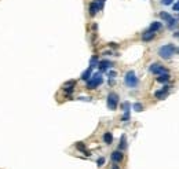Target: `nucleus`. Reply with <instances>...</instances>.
I'll use <instances>...</instances> for the list:
<instances>
[{
	"label": "nucleus",
	"instance_id": "obj_1",
	"mask_svg": "<svg viewBox=\"0 0 179 169\" xmlns=\"http://www.w3.org/2000/svg\"><path fill=\"white\" fill-rule=\"evenodd\" d=\"M124 82L127 87L130 88H135L138 85V82H139V80H138L136 74H135V72H132V70H130V72L125 73L124 76Z\"/></svg>",
	"mask_w": 179,
	"mask_h": 169
},
{
	"label": "nucleus",
	"instance_id": "obj_2",
	"mask_svg": "<svg viewBox=\"0 0 179 169\" xmlns=\"http://www.w3.org/2000/svg\"><path fill=\"white\" fill-rule=\"evenodd\" d=\"M174 52H175V47L172 46V44H165V46L158 48V55L164 59L171 58V56L174 55Z\"/></svg>",
	"mask_w": 179,
	"mask_h": 169
},
{
	"label": "nucleus",
	"instance_id": "obj_3",
	"mask_svg": "<svg viewBox=\"0 0 179 169\" xmlns=\"http://www.w3.org/2000/svg\"><path fill=\"white\" fill-rule=\"evenodd\" d=\"M102 82H104L102 76L99 74V73H95L94 76L90 77V80H87V88H88V90H94V88L99 87Z\"/></svg>",
	"mask_w": 179,
	"mask_h": 169
},
{
	"label": "nucleus",
	"instance_id": "obj_4",
	"mask_svg": "<svg viewBox=\"0 0 179 169\" xmlns=\"http://www.w3.org/2000/svg\"><path fill=\"white\" fill-rule=\"evenodd\" d=\"M108 107L110 110H116L117 109V105H119V95L114 94V92H110L108 95Z\"/></svg>",
	"mask_w": 179,
	"mask_h": 169
},
{
	"label": "nucleus",
	"instance_id": "obj_5",
	"mask_svg": "<svg viewBox=\"0 0 179 169\" xmlns=\"http://www.w3.org/2000/svg\"><path fill=\"white\" fill-rule=\"evenodd\" d=\"M149 70H150L153 74H158V76L163 74V73H167V69L160 63H153L150 67H149Z\"/></svg>",
	"mask_w": 179,
	"mask_h": 169
},
{
	"label": "nucleus",
	"instance_id": "obj_6",
	"mask_svg": "<svg viewBox=\"0 0 179 169\" xmlns=\"http://www.w3.org/2000/svg\"><path fill=\"white\" fill-rule=\"evenodd\" d=\"M168 90H169V87H164L163 90H160V91H156L154 92V96H156V99H164V98L168 95Z\"/></svg>",
	"mask_w": 179,
	"mask_h": 169
},
{
	"label": "nucleus",
	"instance_id": "obj_7",
	"mask_svg": "<svg viewBox=\"0 0 179 169\" xmlns=\"http://www.w3.org/2000/svg\"><path fill=\"white\" fill-rule=\"evenodd\" d=\"M154 36H156V32H152L150 29L149 30H146L145 33L142 34V40L143 41H150V40H153Z\"/></svg>",
	"mask_w": 179,
	"mask_h": 169
},
{
	"label": "nucleus",
	"instance_id": "obj_8",
	"mask_svg": "<svg viewBox=\"0 0 179 169\" xmlns=\"http://www.w3.org/2000/svg\"><path fill=\"white\" fill-rule=\"evenodd\" d=\"M121 159H123V153H121V151H113V153H112V161L117 164V162H120Z\"/></svg>",
	"mask_w": 179,
	"mask_h": 169
},
{
	"label": "nucleus",
	"instance_id": "obj_9",
	"mask_svg": "<svg viewBox=\"0 0 179 169\" xmlns=\"http://www.w3.org/2000/svg\"><path fill=\"white\" fill-rule=\"evenodd\" d=\"M98 66H99V69H101V70H108L110 66H112V62L102 61V62H99V63H98Z\"/></svg>",
	"mask_w": 179,
	"mask_h": 169
},
{
	"label": "nucleus",
	"instance_id": "obj_10",
	"mask_svg": "<svg viewBox=\"0 0 179 169\" xmlns=\"http://www.w3.org/2000/svg\"><path fill=\"white\" fill-rule=\"evenodd\" d=\"M163 28V25H161V22H158V21H154V22H152V25H150V30L152 32H157V30H160V29Z\"/></svg>",
	"mask_w": 179,
	"mask_h": 169
},
{
	"label": "nucleus",
	"instance_id": "obj_11",
	"mask_svg": "<svg viewBox=\"0 0 179 169\" xmlns=\"http://www.w3.org/2000/svg\"><path fill=\"white\" fill-rule=\"evenodd\" d=\"M104 142L106 144H112V142H113V135L110 132H106L104 135Z\"/></svg>",
	"mask_w": 179,
	"mask_h": 169
},
{
	"label": "nucleus",
	"instance_id": "obj_12",
	"mask_svg": "<svg viewBox=\"0 0 179 169\" xmlns=\"http://www.w3.org/2000/svg\"><path fill=\"white\" fill-rule=\"evenodd\" d=\"M98 11H99L98 6H96L95 3L92 2V3H91V4H90V15H92V17H94V15H95L96 13H98Z\"/></svg>",
	"mask_w": 179,
	"mask_h": 169
},
{
	"label": "nucleus",
	"instance_id": "obj_13",
	"mask_svg": "<svg viewBox=\"0 0 179 169\" xmlns=\"http://www.w3.org/2000/svg\"><path fill=\"white\" fill-rule=\"evenodd\" d=\"M169 80V74L168 73H163V74H160L157 77V81L158 82H167Z\"/></svg>",
	"mask_w": 179,
	"mask_h": 169
},
{
	"label": "nucleus",
	"instance_id": "obj_14",
	"mask_svg": "<svg viewBox=\"0 0 179 169\" xmlns=\"http://www.w3.org/2000/svg\"><path fill=\"white\" fill-rule=\"evenodd\" d=\"M76 147H77V149L80 150V151H83V153L86 154V155H90V151L86 149V146H84L83 143H77V144H76Z\"/></svg>",
	"mask_w": 179,
	"mask_h": 169
},
{
	"label": "nucleus",
	"instance_id": "obj_15",
	"mask_svg": "<svg viewBox=\"0 0 179 169\" xmlns=\"http://www.w3.org/2000/svg\"><path fill=\"white\" fill-rule=\"evenodd\" d=\"M91 69H92V67H88V69L86 70V72L83 73V74H81V80H90V77H91Z\"/></svg>",
	"mask_w": 179,
	"mask_h": 169
},
{
	"label": "nucleus",
	"instance_id": "obj_16",
	"mask_svg": "<svg viewBox=\"0 0 179 169\" xmlns=\"http://www.w3.org/2000/svg\"><path fill=\"white\" fill-rule=\"evenodd\" d=\"M160 17H161V18H163L164 21H167V22H169V21L172 19V17L169 15L168 13H161V14H160Z\"/></svg>",
	"mask_w": 179,
	"mask_h": 169
},
{
	"label": "nucleus",
	"instance_id": "obj_17",
	"mask_svg": "<svg viewBox=\"0 0 179 169\" xmlns=\"http://www.w3.org/2000/svg\"><path fill=\"white\" fill-rule=\"evenodd\" d=\"M94 3L98 6L99 10H102V8H104V4H105V0H94Z\"/></svg>",
	"mask_w": 179,
	"mask_h": 169
},
{
	"label": "nucleus",
	"instance_id": "obj_18",
	"mask_svg": "<svg viewBox=\"0 0 179 169\" xmlns=\"http://www.w3.org/2000/svg\"><path fill=\"white\" fill-rule=\"evenodd\" d=\"M134 109H135L136 111H142V110H143V106L140 105V103H135V105H134Z\"/></svg>",
	"mask_w": 179,
	"mask_h": 169
},
{
	"label": "nucleus",
	"instance_id": "obj_19",
	"mask_svg": "<svg viewBox=\"0 0 179 169\" xmlns=\"http://www.w3.org/2000/svg\"><path fill=\"white\" fill-rule=\"evenodd\" d=\"M120 149H125V136H121V143H120Z\"/></svg>",
	"mask_w": 179,
	"mask_h": 169
},
{
	"label": "nucleus",
	"instance_id": "obj_20",
	"mask_svg": "<svg viewBox=\"0 0 179 169\" xmlns=\"http://www.w3.org/2000/svg\"><path fill=\"white\" fill-rule=\"evenodd\" d=\"M96 63H98V58H96V56H94V58L91 59V66L90 67H94Z\"/></svg>",
	"mask_w": 179,
	"mask_h": 169
},
{
	"label": "nucleus",
	"instance_id": "obj_21",
	"mask_svg": "<svg viewBox=\"0 0 179 169\" xmlns=\"http://www.w3.org/2000/svg\"><path fill=\"white\" fill-rule=\"evenodd\" d=\"M128 118H130V111H125L124 115H123V121H127Z\"/></svg>",
	"mask_w": 179,
	"mask_h": 169
},
{
	"label": "nucleus",
	"instance_id": "obj_22",
	"mask_svg": "<svg viewBox=\"0 0 179 169\" xmlns=\"http://www.w3.org/2000/svg\"><path fill=\"white\" fill-rule=\"evenodd\" d=\"M172 2H174V0H161V3H163L164 6H169Z\"/></svg>",
	"mask_w": 179,
	"mask_h": 169
},
{
	"label": "nucleus",
	"instance_id": "obj_23",
	"mask_svg": "<svg viewBox=\"0 0 179 169\" xmlns=\"http://www.w3.org/2000/svg\"><path fill=\"white\" fill-rule=\"evenodd\" d=\"M105 164V158H99L98 159V167H102Z\"/></svg>",
	"mask_w": 179,
	"mask_h": 169
},
{
	"label": "nucleus",
	"instance_id": "obj_24",
	"mask_svg": "<svg viewBox=\"0 0 179 169\" xmlns=\"http://www.w3.org/2000/svg\"><path fill=\"white\" fill-rule=\"evenodd\" d=\"M174 11H178V13H179V0L174 4Z\"/></svg>",
	"mask_w": 179,
	"mask_h": 169
},
{
	"label": "nucleus",
	"instance_id": "obj_25",
	"mask_svg": "<svg viewBox=\"0 0 179 169\" xmlns=\"http://www.w3.org/2000/svg\"><path fill=\"white\" fill-rule=\"evenodd\" d=\"M116 76H117V73H116V72H110V73H109V77H110V78H114Z\"/></svg>",
	"mask_w": 179,
	"mask_h": 169
},
{
	"label": "nucleus",
	"instance_id": "obj_26",
	"mask_svg": "<svg viewBox=\"0 0 179 169\" xmlns=\"http://www.w3.org/2000/svg\"><path fill=\"white\" fill-rule=\"evenodd\" d=\"M174 36H175V37H178V38H179V32H175V33H174Z\"/></svg>",
	"mask_w": 179,
	"mask_h": 169
},
{
	"label": "nucleus",
	"instance_id": "obj_27",
	"mask_svg": "<svg viewBox=\"0 0 179 169\" xmlns=\"http://www.w3.org/2000/svg\"><path fill=\"white\" fill-rule=\"evenodd\" d=\"M113 169H119V167H117V165H114V167H113Z\"/></svg>",
	"mask_w": 179,
	"mask_h": 169
},
{
	"label": "nucleus",
	"instance_id": "obj_28",
	"mask_svg": "<svg viewBox=\"0 0 179 169\" xmlns=\"http://www.w3.org/2000/svg\"><path fill=\"white\" fill-rule=\"evenodd\" d=\"M178 52H179V48H178Z\"/></svg>",
	"mask_w": 179,
	"mask_h": 169
}]
</instances>
